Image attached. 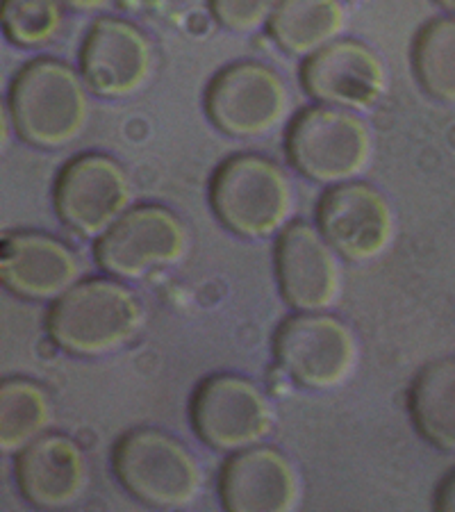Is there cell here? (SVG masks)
Here are the masks:
<instances>
[{"instance_id": "obj_1", "label": "cell", "mask_w": 455, "mask_h": 512, "mask_svg": "<svg viewBox=\"0 0 455 512\" xmlns=\"http://www.w3.org/2000/svg\"><path fill=\"white\" fill-rule=\"evenodd\" d=\"M146 324L139 296L119 278L80 280L48 312V335L76 358H103L137 340Z\"/></svg>"}, {"instance_id": "obj_2", "label": "cell", "mask_w": 455, "mask_h": 512, "mask_svg": "<svg viewBox=\"0 0 455 512\" xmlns=\"http://www.w3.org/2000/svg\"><path fill=\"white\" fill-rule=\"evenodd\" d=\"M7 105L16 135L39 151H60L78 142L89 126L85 78L53 57L32 60L16 73Z\"/></svg>"}, {"instance_id": "obj_3", "label": "cell", "mask_w": 455, "mask_h": 512, "mask_svg": "<svg viewBox=\"0 0 455 512\" xmlns=\"http://www.w3.org/2000/svg\"><path fill=\"white\" fill-rule=\"evenodd\" d=\"M210 205L228 233L242 239H267L292 224L296 194L278 162L258 153H239L214 171Z\"/></svg>"}, {"instance_id": "obj_4", "label": "cell", "mask_w": 455, "mask_h": 512, "mask_svg": "<svg viewBox=\"0 0 455 512\" xmlns=\"http://www.w3.org/2000/svg\"><path fill=\"white\" fill-rule=\"evenodd\" d=\"M114 476L132 499L155 510H185L201 499V462L178 437L160 428H135L112 456Z\"/></svg>"}, {"instance_id": "obj_5", "label": "cell", "mask_w": 455, "mask_h": 512, "mask_svg": "<svg viewBox=\"0 0 455 512\" xmlns=\"http://www.w3.org/2000/svg\"><path fill=\"white\" fill-rule=\"evenodd\" d=\"M374 155V132L355 112L312 105L289 123L287 160L314 185L335 187L360 180Z\"/></svg>"}, {"instance_id": "obj_6", "label": "cell", "mask_w": 455, "mask_h": 512, "mask_svg": "<svg viewBox=\"0 0 455 512\" xmlns=\"http://www.w3.org/2000/svg\"><path fill=\"white\" fill-rule=\"evenodd\" d=\"M273 355L296 385L328 392L346 385L360 365V342L346 321L328 312H296L278 326Z\"/></svg>"}, {"instance_id": "obj_7", "label": "cell", "mask_w": 455, "mask_h": 512, "mask_svg": "<svg viewBox=\"0 0 455 512\" xmlns=\"http://www.w3.org/2000/svg\"><path fill=\"white\" fill-rule=\"evenodd\" d=\"M294 101L287 82L262 62H235L212 78L205 112L212 126L235 139H262L292 117Z\"/></svg>"}, {"instance_id": "obj_8", "label": "cell", "mask_w": 455, "mask_h": 512, "mask_svg": "<svg viewBox=\"0 0 455 512\" xmlns=\"http://www.w3.org/2000/svg\"><path fill=\"white\" fill-rule=\"evenodd\" d=\"M192 249L185 221L164 205H135L96 239V262L107 276L142 280L176 267Z\"/></svg>"}, {"instance_id": "obj_9", "label": "cell", "mask_w": 455, "mask_h": 512, "mask_svg": "<svg viewBox=\"0 0 455 512\" xmlns=\"http://www.w3.org/2000/svg\"><path fill=\"white\" fill-rule=\"evenodd\" d=\"M192 426L205 447L237 453L262 444L276 424V410L258 383L237 374H217L196 387Z\"/></svg>"}, {"instance_id": "obj_10", "label": "cell", "mask_w": 455, "mask_h": 512, "mask_svg": "<svg viewBox=\"0 0 455 512\" xmlns=\"http://www.w3.org/2000/svg\"><path fill=\"white\" fill-rule=\"evenodd\" d=\"M53 203L66 228L82 237L98 239L135 208V185L117 158L105 153H82L66 162L57 176Z\"/></svg>"}, {"instance_id": "obj_11", "label": "cell", "mask_w": 455, "mask_h": 512, "mask_svg": "<svg viewBox=\"0 0 455 512\" xmlns=\"http://www.w3.org/2000/svg\"><path fill=\"white\" fill-rule=\"evenodd\" d=\"M317 228L342 260L374 262L394 246L396 212L378 187L351 180L321 196Z\"/></svg>"}, {"instance_id": "obj_12", "label": "cell", "mask_w": 455, "mask_h": 512, "mask_svg": "<svg viewBox=\"0 0 455 512\" xmlns=\"http://www.w3.org/2000/svg\"><path fill=\"white\" fill-rule=\"evenodd\" d=\"M155 48L142 28L119 16L91 23L80 48V73L91 94L123 101L142 92L155 73Z\"/></svg>"}, {"instance_id": "obj_13", "label": "cell", "mask_w": 455, "mask_h": 512, "mask_svg": "<svg viewBox=\"0 0 455 512\" xmlns=\"http://www.w3.org/2000/svg\"><path fill=\"white\" fill-rule=\"evenodd\" d=\"M301 80L317 105L355 114L374 110L390 89L383 57L360 39H337L310 55L303 62Z\"/></svg>"}, {"instance_id": "obj_14", "label": "cell", "mask_w": 455, "mask_h": 512, "mask_svg": "<svg viewBox=\"0 0 455 512\" xmlns=\"http://www.w3.org/2000/svg\"><path fill=\"white\" fill-rule=\"evenodd\" d=\"M273 260L280 294L296 312H326L342 299V258L317 226L289 224L276 239Z\"/></svg>"}, {"instance_id": "obj_15", "label": "cell", "mask_w": 455, "mask_h": 512, "mask_svg": "<svg viewBox=\"0 0 455 512\" xmlns=\"http://www.w3.org/2000/svg\"><path fill=\"white\" fill-rule=\"evenodd\" d=\"M219 494L233 512H294L303 506V478L283 451L255 444L230 453Z\"/></svg>"}, {"instance_id": "obj_16", "label": "cell", "mask_w": 455, "mask_h": 512, "mask_svg": "<svg viewBox=\"0 0 455 512\" xmlns=\"http://www.w3.org/2000/svg\"><path fill=\"white\" fill-rule=\"evenodd\" d=\"M0 280L23 301H57L82 280V264L69 244L37 230L10 233L0 246Z\"/></svg>"}, {"instance_id": "obj_17", "label": "cell", "mask_w": 455, "mask_h": 512, "mask_svg": "<svg viewBox=\"0 0 455 512\" xmlns=\"http://www.w3.org/2000/svg\"><path fill=\"white\" fill-rule=\"evenodd\" d=\"M16 485L30 506L64 510L87 494L89 462L80 444L60 433H46L16 453Z\"/></svg>"}, {"instance_id": "obj_18", "label": "cell", "mask_w": 455, "mask_h": 512, "mask_svg": "<svg viewBox=\"0 0 455 512\" xmlns=\"http://www.w3.org/2000/svg\"><path fill=\"white\" fill-rule=\"evenodd\" d=\"M346 28V0H283L271 16L267 32L285 55L308 60L321 48L342 39Z\"/></svg>"}, {"instance_id": "obj_19", "label": "cell", "mask_w": 455, "mask_h": 512, "mask_svg": "<svg viewBox=\"0 0 455 512\" xmlns=\"http://www.w3.org/2000/svg\"><path fill=\"white\" fill-rule=\"evenodd\" d=\"M410 417L428 444L455 453V358L430 362L410 390Z\"/></svg>"}, {"instance_id": "obj_20", "label": "cell", "mask_w": 455, "mask_h": 512, "mask_svg": "<svg viewBox=\"0 0 455 512\" xmlns=\"http://www.w3.org/2000/svg\"><path fill=\"white\" fill-rule=\"evenodd\" d=\"M53 424V401L44 387L28 378H10L0 385V449L16 456Z\"/></svg>"}, {"instance_id": "obj_21", "label": "cell", "mask_w": 455, "mask_h": 512, "mask_svg": "<svg viewBox=\"0 0 455 512\" xmlns=\"http://www.w3.org/2000/svg\"><path fill=\"white\" fill-rule=\"evenodd\" d=\"M412 64L428 96L455 103V16H444L421 28Z\"/></svg>"}, {"instance_id": "obj_22", "label": "cell", "mask_w": 455, "mask_h": 512, "mask_svg": "<svg viewBox=\"0 0 455 512\" xmlns=\"http://www.w3.org/2000/svg\"><path fill=\"white\" fill-rule=\"evenodd\" d=\"M66 10L64 0H3L0 26L10 44L41 51L62 37Z\"/></svg>"}, {"instance_id": "obj_23", "label": "cell", "mask_w": 455, "mask_h": 512, "mask_svg": "<svg viewBox=\"0 0 455 512\" xmlns=\"http://www.w3.org/2000/svg\"><path fill=\"white\" fill-rule=\"evenodd\" d=\"M283 0H210V12L221 28L230 32H255L267 28Z\"/></svg>"}, {"instance_id": "obj_24", "label": "cell", "mask_w": 455, "mask_h": 512, "mask_svg": "<svg viewBox=\"0 0 455 512\" xmlns=\"http://www.w3.org/2000/svg\"><path fill=\"white\" fill-rule=\"evenodd\" d=\"M435 508L437 510H446V512H455V472L446 476L444 481H442V485L437 487Z\"/></svg>"}, {"instance_id": "obj_25", "label": "cell", "mask_w": 455, "mask_h": 512, "mask_svg": "<svg viewBox=\"0 0 455 512\" xmlns=\"http://www.w3.org/2000/svg\"><path fill=\"white\" fill-rule=\"evenodd\" d=\"M64 5L73 12L80 14H94L105 10L107 5H112V0H64Z\"/></svg>"}, {"instance_id": "obj_26", "label": "cell", "mask_w": 455, "mask_h": 512, "mask_svg": "<svg viewBox=\"0 0 455 512\" xmlns=\"http://www.w3.org/2000/svg\"><path fill=\"white\" fill-rule=\"evenodd\" d=\"M435 3L440 5L449 16H455V0H435Z\"/></svg>"}, {"instance_id": "obj_27", "label": "cell", "mask_w": 455, "mask_h": 512, "mask_svg": "<svg viewBox=\"0 0 455 512\" xmlns=\"http://www.w3.org/2000/svg\"><path fill=\"white\" fill-rule=\"evenodd\" d=\"M349 3H371V0H349Z\"/></svg>"}]
</instances>
